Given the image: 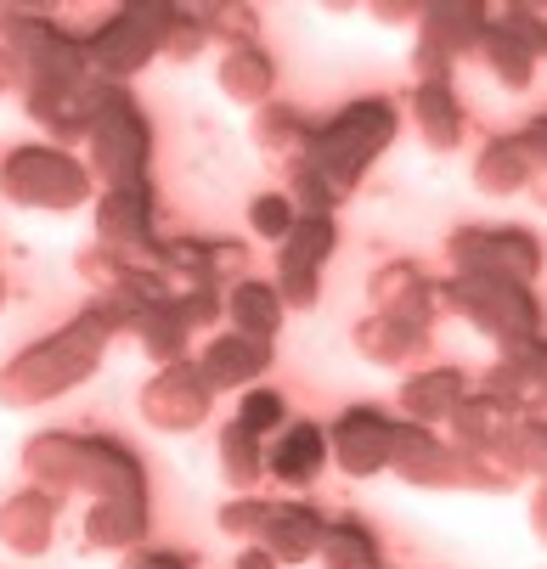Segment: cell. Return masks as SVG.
Masks as SVG:
<instances>
[{
    "label": "cell",
    "instance_id": "10",
    "mask_svg": "<svg viewBox=\"0 0 547 569\" xmlns=\"http://www.w3.org/2000/svg\"><path fill=\"white\" fill-rule=\"evenodd\" d=\"M491 12L480 0H435V7L418 12V34H412V73L418 86L424 79H451V68L463 57L480 51V34H486Z\"/></svg>",
    "mask_w": 547,
    "mask_h": 569
},
{
    "label": "cell",
    "instance_id": "43",
    "mask_svg": "<svg viewBox=\"0 0 547 569\" xmlns=\"http://www.w3.org/2000/svg\"><path fill=\"white\" fill-rule=\"evenodd\" d=\"M0 97H23V68H18L12 46H0Z\"/></svg>",
    "mask_w": 547,
    "mask_h": 569
},
{
    "label": "cell",
    "instance_id": "39",
    "mask_svg": "<svg viewBox=\"0 0 547 569\" xmlns=\"http://www.w3.org/2000/svg\"><path fill=\"white\" fill-rule=\"evenodd\" d=\"M176 305H181V316H187V328L192 333H209L215 328V321L226 316V293L220 288H176Z\"/></svg>",
    "mask_w": 547,
    "mask_h": 569
},
{
    "label": "cell",
    "instance_id": "14",
    "mask_svg": "<svg viewBox=\"0 0 547 569\" xmlns=\"http://www.w3.org/2000/svg\"><path fill=\"white\" fill-rule=\"evenodd\" d=\"M136 406H141V423H147V429L187 435V429H198V423L209 418L215 389H209V378L198 372V361H176V367H159V372L141 383Z\"/></svg>",
    "mask_w": 547,
    "mask_h": 569
},
{
    "label": "cell",
    "instance_id": "24",
    "mask_svg": "<svg viewBox=\"0 0 547 569\" xmlns=\"http://www.w3.org/2000/svg\"><path fill=\"white\" fill-rule=\"evenodd\" d=\"M322 536H328V519L310 508V502H271V519L260 530V547L277 558V563H310L322 552Z\"/></svg>",
    "mask_w": 547,
    "mask_h": 569
},
{
    "label": "cell",
    "instance_id": "35",
    "mask_svg": "<svg viewBox=\"0 0 547 569\" xmlns=\"http://www.w3.org/2000/svg\"><path fill=\"white\" fill-rule=\"evenodd\" d=\"M73 271H80V282H86L91 293H113V288L130 277V266H125V260L108 249V242H97V237L86 242L80 254H73Z\"/></svg>",
    "mask_w": 547,
    "mask_h": 569
},
{
    "label": "cell",
    "instance_id": "19",
    "mask_svg": "<svg viewBox=\"0 0 547 569\" xmlns=\"http://www.w3.org/2000/svg\"><path fill=\"white\" fill-rule=\"evenodd\" d=\"M372 310L389 321H407V328H435L440 316V282H429L412 260H389L372 277Z\"/></svg>",
    "mask_w": 547,
    "mask_h": 569
},
{
    "label": "cell",
    "instance_id": "45",
    "mask_svg": "<svg viewBox=\"0 0 547 569\" xmlns=\"http://www.w3.org/2000/svg\"><path fill=\"white\" fill-rule=\"evenodd\" d=\"M514 423L547 429V389H541V395H530V400H519V412H514Z\"/></svg>",
    "mask_w": 547,
    "mask_h": 569
},
{
    "label": "cell",
    "instance_id": "41",
    "mask_svg": "<svg viewBox=\"0 0 547 569\" xmlns=\"http://www.w3.org/2000/svg\"><path fill=\"white\" fill-rule=\"evenodd\" d=\"M514 468L519 479H541L547 473V429H530V423H514Z\"/></svg>",
    "mask_w": 547,
    "mask_h": 569
},
{
    "label": "cell",
    "instance_id": "1",
    "mask_svg": "<svg viewBox=\"0 0 547 569\" xmlns=\"http://www.w3.org/2000/svg\"><path fill=\"white\" fill-rule=\"evenodd\" d=\"M113 339H119V328H113L108 305L91 299L80 316H68L57 333L34 339L29 350H18L7 367H0V406H7V412H34V406L80 389L102 367Z\"/></svg>",
    "mask_w": 547,
    "mask_h": 569
},
{
    "label": "cell",
    "instance_id": "25",
    "mask_svg": "<svg viewBox=\"0 0 547 569\" xmlns=\"http://www.w3.org/2000/svg\"><path fill=\"white\" fill-rule=\"evenodd\" d=\"M463 395H468L463 367H418L401 383V412H407V423L435 429V423H446L457 406H463Z\"/></svg>",
    "mask_w": 547,
    "mask_h": 569
},
{
    "label": "cell",
    "instance_id": "23",
    "mask_svg": "<svg viewBox=\"0 0 547 569\" xmlns=\"http://www.w3.org/2000/svg\"><path fill=\"white\" fill-rule=\"evenodd\" d=\"M412 130L429 152H457L463 147L468 113H463V97L451 91V79H424V86H412Z\"/></svg>",
    "mask_w": 547,
    "mask_h": 569
},
{
    "label": "cell",
    "instance_id": "22",
    "mask_svg": "<svg viewBox=\"0 0 547 569\" xmlns=\"http://www.w3.org/2000/svg\"><path fill=\"white\" fill-rule=\"evenodd\" d=\"M198 372L209 378L215 395H231V389H255L266 372H271V345L266 339H249V333H215L198 356Z\"/></svg>",
    "mask_w": 547,
    "mask_h": 569
},
{
    "label": "cell",
    "instance_id": "33",
    "mask_svg": "<svg viewBox=\"0 0 547 569\" xmlns=\"http://www.w3.org/2000/svg\"><path fill=\"white\" fill-rule=\"evenodd\" d=\"M198 23L209 29V40H226V51H238V46H260V12L243 7V0H215V7H192Z\"/></svg>",
    "mask_w": 547,
    "mask_h": 569
},
{
    "label": "cell",
    "instance_id": "26",
    "mask_svg": "<svg viewBox=\"0 0 547 569\" xmlns=\"http://www.w3.org/2000/svg\"><path fill=\"white\" fill-rule=\"evenodd\" d=\"M147 536V491L102 497L86 513V547L91 552H136Z\"/></svg>",
    "mask_w": 547,
    "mask_h": 569
},
{
    "label": "cell",
    "instance_id": "21",
    "mask_svg": "<svg viewBox=\"0 0 547 569\" xmlns=\"http://www.w3.org/2000/svg\"><path fill=\"white\" fill-rule=\"evenodd\" d=\"M480 389H486L491 400H503L508 412H519V400L541 395V389H547V333H530V339L503 345V356L486 367Z\"/></svg>",
    "mask_w": 547,
    "mask_h": 569
},
{
    "label": "cell",
    "instance_id": "4",
    "mask_svg": "<svg viewBox=\"0 0 547 569\" xmlns=\"http://www.w3.org/2000/svg\"><path fill=\"white\" fill-rule=\"evenodd\" d=\"M86 170L91 181H102V192H125V187H147V164H152V124L141 113V102L125 86L97 79V102H91V136H86Z\"/></svg>",
    "mask_w": 547,
    "mask_h": 569
},
{
    "label": "cell",
    "instance_id": "13",
    "mask_svg": "<svg viewBox=\"0 0 547 569\" xmlns=\"http://www.w3.org/2000/svg\"><path fill=\"white\" fill-rule=\"evenodd\" d=\"M475 57L491 68V79H497L503 91H530L536 62L547 57V18L530 12V7H503V12H491V23H486Z\"/></svg>",
    "mask_w": 547,
    "mask_h": 569
},
{
    "label": "cell",
    "instance_id": "38",
    "mask_svg": "<svg viewBox=\"0 0 547 569\" xmlns=\"http://www.w3.org/2000/svg\"><path fill=\"white\" fill-rule=\"evenodd\" d=\"M203 51H209V29L198 23V12H192V7H187V12L176 7L170 34H165V57H170V62H198Z\"/></svg>",
    "mask_w": 547,
    "mask_h": 569
},
{
    "label": "cell",
    "instance_id": "12",
    "mask_svg": "<svg viewBox=\"0 0 547 569\" xmlns=\"http://www.w3.org/2000/svg\"><path fill=\"white\" fill-rule=\"evenodd\" d=\"M446 254L457 271L475 277H508V282L541 277V242L525 226H457L446 237Z\"/></svg>",
    "mask_w": 547,
    "mask_h": 569
},
{
    "label": "cell",
    "instance_id": "40",
    "mask_svg": "<svg viewBox=\"0 0 547 569\" xmlns=\"http://www.w3.org/2000/svg\"><path fill=\"white\" fill-rule=\"evenodd\" d=\"M514 136H519V147H525V158H530V187H525V192L547 209V113L530 119V124L514 130Z\"/></svg>",
    "mask_w": 547,
    "mask_h": 569
},
{
    "label": "cell",
    "instance_id": "42",
    "mask_svg": "<svg viewBox=\"0 0 547 569\" xmlns=\"http://www.w3.org/2000/svg\"><path fill=\"white\" fill-rule=\"evenodd\" d=\"M125 569H192V558H181V552H125Z\"/></svg>",
    "mask_w": 547,
    "mask_h": 569
},
{
    "label": "cell",
    "instance_id": "46",
    "mask_svg": "<svg viewBox=\"0 0 547 569\" xmlns=\"http://www.w3.org/2000/svg\"><path fill=\"white\" fill-rule=\"evenodd\" d=\"M367 12H372L378 23H412V29H418V12H424V7H389V0H378V7H367Z\"/></svg>",
    "mask_w": 547,
    "mask_h": 569
},
{
    "label": "cell",
    "instance_id": "30",
    "mask_svg": "<svg viewBox=\"0 0 547 569\" xmlns=\"http://www.w3.org/2000/svg\"><path fill=\"white\" fill-rule=\"evenodd\" d=\"M530 187V158L519 147V136H491L475 158V192L480 198H514Z\"/></svg>",
    "mask_w": 547,
    "mask_h": 569
},
{
    "label": "cell",
    "instance_id": "7",
    "mask_svg": "<svg viewBox=\"0 0 547 569\" xmlns=\"http://www.w3.org/2000/svg\"><path fill=\"white\" fill-rule=\"evenodd\" d=\"M389 473H396L401 485H412V491H486V497L514 491L508 479H497L475 457H463L451 440H440L424 423H396V440H389Z\"/></svg>",
    "mask_w": 547,
    "mask_h": 569
},
{
    "label": "cell",
    "instance_id": "18",
    "mask_svg": "<svg viewBox=\"0 0 547 569\" xmlns=\"http://www.w3.org/2000/svg\"><path fill=\"white\" fill-rule=\"evenodd\" d=\"M350 345L367 367H384V372H412L418 361H429L435 350V333L429 328H407V321H389V316H361L350 328Z\"/></svg>",
    "mask_w": 547,
    "mask_h": 569
},
{
    "label": "cell",
    "instance_id": "31",
    "mask_svg": "<svg viewBox=\"0 0 547 569\" xmlns=\"http://www.w3.org/2000/svg\"><path fill=\"white\" fill-rule=\"evenodd\" d=\"M215 457H220V479H226L238 497H249L255 485L266 479V440H260L255 429H243L238 418H231V423L220 429V440H215Z\"/></svg>",
    "mask_w": 547,
    "mask_h": 569
},
{
    "label": "cell",
    "instance_id": "3",
    "mask_svg": "<svg viewBox=\"0 0 547 569\" xmlns=\"http://www.w3.org/2000/svg\"><path fill=\"white\" fill-rule=\"evenodd\" d=\"M396 130H401L396 102H389V97H356V102H345L334 119H322L317 130H310L299 170H310V176H317V181L345 203V198L367 181V170L389 152Z\"/></svg>",
    "mask_w": 547,
    "mask_h": 569
},
{
    "label": "cell",
    "instance_id": "28",
    "mask_svg": "<svg viewBox=\"0 0 547 569\" xmlns=\"http://www.w3.org/2000/svg\"><path fill=\"white\" fill-rule=\"evenodd\" d=\"M310 130H317V119H310L305 108H294V102H266V108L255 113V124H249L255 147H260L266 158H277V164H288V170L305 158Z\"/></svg>",
    "mask_w": 547,
    "mask_h": 569
},
{
    "label": "cell",
    "instance_id": "44",
    "mask_svg": "<svg viewBox=\"0 0 547 569\" xmlns=\"http://www.w3.org/2000/svg\"><path fill=\"white\" fill-rule=\"evenodd\" d=\"M530 536L547 547V473L536 479V491H530Z\"/></svg>",
    "mask_w": 547,
    "mask_h": 569
},
{
    "label": "cell",
    "instance_id": "6",
    "mask_svg": "<svg viewBox=\"0 0 547 569\" xmlns=\"http://www.w3.org/2000/svg\"><path fill=\"white\" fill-rule=\"evenodd\" d=\"M440 310L463 316L475 333L514 345L541 333V299L530 282H508V277H475V271H457L440 282Z\"/></svg>",
    "mask_w": 547,
    "mask_h": 569
},
{
    "label": "cell",
    "instance_id": "2",
    "mask_svg": "<svg viewBox=\"0 0 547 569\" xmlns=\"http://www.w3.org/2000/svg\"><path fill=\"white\" fill-rule=\"evenodd\" d=\"M23 473L51 497L86 491L91 502L102 497H125V491H147V468L130 446L108 440V435H68V429H46L23 446Z\"/></svg>",
    "mask_w": 547,
    "mask_h": 569
},
{
    "label": "cell",
    "instance_id": "8",
    "mask_svg": "<svg viewBox=\"0 0 547 569\" xmlns=\"http://www.w3.org/2000/svg\"><path fill=\"white\" fill-rule=\"evenodd\" d=\"M170 18H176L170 0H136V7H119L97 34H86V51H91L97 79L125 86V79H136L152 57H165Z\"/></svg>",
    "mask_w": 547,
    "mask_h": 569
},
{
    "label": "cell",
    "instance_id": "32",
    "mask_svg": "<svg viewBox=\"0 0 547 569\" xmlns=\"http://www.w3.org/2000/svg\"><path fill=\"white\" fill-rule=\"evenodd\" d=\"M317 558H322V569H389L378 536L361 519H328V536H322Z\"/></svg>",
    "mask_w": 547,
    "mask_h": 569
},
{
    "label": "cell",
    "instance_id": "16",
    "mask_svg": "<svg viewBox=\"0 0 547 569\" xmlns=\"http://www.w3.org/2000/svg\"><path fill=\"white\" fill-rule=\"evenodd\" d=\"M249 266V249L238 237H176L170 242V266H165V277L176 282V288H231V277H238Z\"/></svg>",
    "mask_w": 547,
    "mask_h": 569
},
{
    "label": "cell",
    "instance_id": "34",
    "mask_svg": "<svg viewBox=\"0 0 547 569\" xmlns=\"http://www.w3.org/2000/svg\"><path fill=\"white\" fill-rule=\"evenodd\" d=\"M238 423L255 429L260 440H271V435L288 423V400H282V389H266V383L243 389V400H238Z\"/></svg>",
    "mask_w": 547,
    "mask_h": 569
},
{
    "label": "cell",
    "instance_id": "29",
    "mask_svg": "<svg viewBox=\"0 0 547 569\" xmlns=\"http://www.w3.org/2000/svg\"><path fill=\"white\" fill-rule=\"evenodd\" d=\"M226 316H231V333H249V339H277V328H282V299H277V282H255V277H243V282H231L226 288Z\"/></svg>",
    "mask_w": 547,
    "mask_h": 569
},
{
    "label": "cell",
    "instance_id": "17",
    "mask_svg": "<svg viewBox=\"0 0 547 569\" xmlns=\"http://www.w3.org/2000/svg\"><path fill=\"white\" fill-rule=\"evenodd\" d=\"M328 429L322 423H305V418H288L271 440H266V473L288 491H310L328 468Z\"/></svg>",
    "mask_w": 547,
    "mask_h": 569
},
{
    "label": "cell",
    "instance_id": "36",
    "mask_svg": "<svg viewBox=\"0 0 547 569\" xmlns=\"http://www.w3.org/2000/svg\"><path fill=\"white\" fill-rule=\"evenodd\" d=\"M266 519H271V502L266 497H231L220 513H215V525L226 530V536H238V541H260V530H266Z\"/></svg>",
    "mask_w": 547,
    "mask_h": 569
},
{
    "label": "cell",
    "instance_id": "37",
    "mask_svg": "<svg viewBox=\"0 0 547 569\" xmlns=\"http://www.w3.org/2000/svg\"><path fill=\"white\" fill-rule=\"evenodd\" d=\"M294 220H299V209L288 203V192H260L255 203H249V226L271 242V249H277V242L294 231Z\"/></svg>",
    "mask_w": 547,
    "mask_h": 569
},
{
    "label": "cell",
    "instance_id": "11",
    "mask_svg": "<svg viewBox=\"0 0 547 569\" xmlns=\"http://www.w3.org/2000/svg\"><path fill=\"white\" fill-rule=\"evenodd\" d=\"M339 249V226L328 214H299L294 231L277 242V299L282 310H317L322 271Z\"/></svg>",
    "mask_w": 547,
    "mask_h": 569
},
{
    "label": "cell",
    "instance_id": "15",
    "mask_svg": "<svg viewBox=\"0 0 547 569\" xmlns=\"http://www.w3.org/2000/svg\"><path fill=\"white\" fill-rule=\"evenodd\" d=\"M389 440H396V418H384L378 406H345L328 429V457L350 479H372L389 468Z\"/></svg>",
    "mask_w": 547,
    "mask_h": 569
},
{
    "label": "cell",
    "instance_id": "20",
    "mask_svg": "<svg viewBox=\"0 0 547 569\" xmlns=\"http://www.w3.org/2000/svg\"><path fill=\"white\" fill-rule=\"evenodd\" d=\"M57 513H62V497L40 491V485L7 497V502H0V547L18 552V558L51 552V541H57Z\"/></svg>",
    "mask_w": 547,
    "mask_h": 569
},
{
    "label": "cell",
    "instance_id": "9",
    "mask_svg": "<svg viewBox=\"0 0 547 569\" xmlns=\"http://www.w3.org/2000/svg\"><path fill=\"white\" fill-rule=\"evenodd\" d=\"M159 214V192L147 187H125V192H102L97 198V242L130 266V271H165L170 266V242L152 226Z\"/></svg>",
    "mask_w": 547,
    "mask_h": 569
},
{
    "label": "cell",
    "instance_id": "27",
    "mask_svg": "<svg viewBox=\"0 0 547 569\" xmlns=\"http://www.w3.org/2000/svg\"><path fill=\"white\" fill-rule=\"evenodd\" d=\"M215 86L226 102H238V108H266L271 91H277V57L266 46H238V51H226L220 68H215Z\"/></svg>",
    "mask_w": 547,
    "mask_h": 569
},
{
    "label": "cell",
    "instance_id": "47",
    "mask_svg": "<svg viewBox=\"0 0 547 569\" xmlns=\"http://www.w3.org/2000/svg\"><path fill=\"white\" fill-rule=\"evenodd\" d=\"M231 569H277V558H271L266 547H249V552H243L238 563H231Z\"/></svg>",
    "mask_w": 547,
    "mask_h": 569
},
{
    "label": "cell",
    "instance_id": "5",
    "mask_svg": "<svg viewBox=\"0 0 547 569\" xmlns=\"http://www.w3.org/2000/svg\"><path fill=\"white\" fill-rule=\"evenodd\" d=\"M91 170L51 141H23L0 158V198L29 214H73L91 203Z\"/></svg>",
    "mask_w": 547,
    "mask_h": 569
},
{
    "label": "cell",
    "instance_id": "48",
    "mask_svg": "<svg viewBox=\"0 0 547 569\" xmlns=\"http://www.w3.org/2000/svg\"><path fill=\"white\" fill-rule=\"evenodd\" d=\"M0 305H7V282H0Z\"/></svg>",
    "mask_w": 547,
    "mask_h": 569
}]
</instances>
